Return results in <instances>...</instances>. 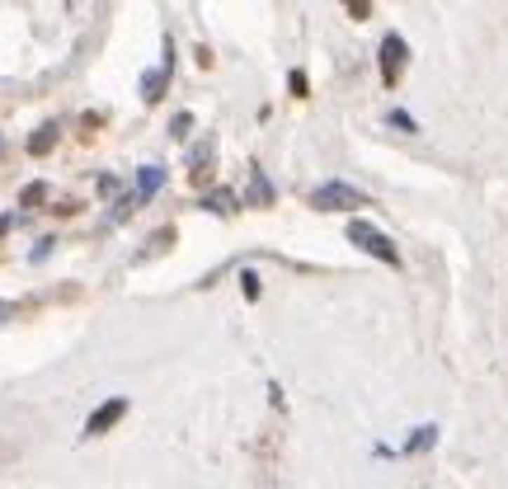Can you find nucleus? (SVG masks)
<instances>
[{
    "mask_svg": "<svg viewBox=\"0 0 508 489\" xmlns=\"http://www.w3.org/2000/svg\"><path fill=\"white\" fill-rule=\"evenodd\" d=\"M245 297L259 301V278H254V273H245Z\"/></svg>",
    "mask_w": 508,
    "mask_h": 489,
    "instance_id": "nucleus-18",
    "label": "nucleus"
},
{
    "mask_svg": "<svg viewBox=\"0 0 508 489\" xmlns=\"http://www.w3.org/2000/svg\"><path fill=\"white\" fill-rule=\"evenodd\" d=\"M287 90H292V99H306V95H311V80H306L302 66H297V71H287Z\"/></svg>",
    "mask_w": 508,
    "mask_h": 489,
    "instance_id": "nucleus-13",
    "label": "nucleus"
},
{
    "mask_svg": "<svg viewBox=\"0 0 508 489\" xmlns=\"http://www.w3.org/2000/svg\"><path fill=\"white\" fill-rule=\"evenodd\" d=\"M99 193H118V179H113V174H99Z\"/></svg>",
    "mask_w": 508,
    "mask_h": 489,
    "instance_id": "nucleus-19",
    "label": "nucleus"
},
{
    "mask_svg": "<svg viewBox=\"0 0 508 489\" xmlns=\"http://www.w3.org/2000/svg\"><path fill=\"white\" fill-rule=\"evenodd\" d=\"M160 189H165V170H160V165H146V170L137 174V198L146 203V198H156Z\"/></svg>",
    "mask_w": 508,
    "mask_h": 489,
    "instance_id": "nucleus-8",
    "label": "nucleus"
},
{
    "mask_svg": "<svg viewBox=\"0 0 508 489\" xmlns=\"http://www.w3.org/2000/svg\"><path fill=\"white\" fill-rule=\"evenodd\" d=\"M349 240L358 245V250H367L372 259H381V264H391V269H400V250L391 245V240L381 236L372 221H363V217H353L349 221Z\"/></svg>",
    "mask_w": 508,
    "mask_h": 489,
    "instance_id": "nucleus-1",
    "label": "nucleus"
},
{
    "mask_svg": "<svg viewBox=\"0 0 508 489\" xmlns=\"http://www.w3.org/2000/svg\"><path fill=\"white\" fill-rule=\"evenodd\" d=\"M170 240H175V226H165V231H156V236H151V250H142V254H137V264H146V259H156V254H165V250H170Z\"/></svg>",
    "mask_w": 508,
    "mask_h": 489,
    "instance_id": "nucleus-10",
    "label": "nucleus"
},
{
    "mask_svg": "<svg viewBox=\"0 0 508 489\" xmlns=\"http://www.w3.org/2000/svg\"><path fill=\"white\" fill-rule=\"evenodd\" d=\"M57 137H62V132H57V123H43V127H38V132L29 137V156H38V160H43V156H52Z\"/></svg>",
    "mask_w": 508,
    "mask_h": 489,
    "instance_id": "nucleus-7",
    "label": "nucleus"
},
{
    "mask_svg": "<svg viewBox=\"0 0 508 489\" xmlns=\"http://www.w3.org/2000/svg\"><path fill=\"white\" fill-rule=\"evenodd\" d=\"M306 203L316 207V212H353V207H372L367 203V193L349 189V184H339V179H334V184H320Z\"/></svg>",
    "mask_w": 508,
    "mask_h": 489,
    "instance_id": "nucleus-2",
    "label": "nucleus"
},
{
    "mask_svg": "<svg viewBox=\"0 0 508 489\" xmlns=\"http://www.w3.org/2000/svg\"><path fill=\"white\" fill-rule=\"evenodd\" d=\"M353 19H372V0H339Z\"/></svg>",
    "mask_w": 508,
    "mask_h": 489,
    "instance_id": "nucleus-14",
    "label": "nucleus"
},
{
    "mask_svg": "<svg viewBox=\"0 0 508 489\" xmlns=\"http://www.w3.org/2000/svg\"><path fill=\"white\" fill-rule=\"evenodd\" d=\"M189 127H193V118H189V113H175V123H170V132H175V137H184Z\"/></svg>",
    "mask_w": 508,
    "mask_h": 489,
    "instance_id": "nucleus-16",
    "label": "nucleus"
},
{
    "mask_svg": "<svg viewBox=\"0 0 508 489\" xmlns=\"http://www.w3.org/2000/svg\"><path fill=\"white\" fill-rule=\"evenodd\" d=\"M433 442H438V428H419V433H414V438L410 442H405V452H429V447H433Z\"/></svg>",
    "mask_w": 508,
    "mask_h": 489,
    "instance_id": "nucleus-11",
    "label": "nucleus"
},
{
    "mask_svg": "<svg viewBox=\"0 0 508 489\" xmlns=\"http://www.w3.org/2000/svg\"><path fill=\"white\" fill-rule=\"evenodd\" d=\"M10 316H15V301H0V325H5Z\"/></svg>",
    "mask_w": 508,
    "mask_h": 489,
    "instance_id": "nucleus-20",
    "label": "nucleus"
},
{
    "mask_svg": "<svg viewBox=\"0 0 508 489\" xmlns=\"http://www.w3.org/2000/svg\"><path fill=\"white\" fill-rule=\"evenodd\" d=\"M0 156H5V137H0Z\"/></svg>",
    "mask_w": 508,
    "mask_h": 489,
    "instance_id": "nucleus-22",
    "label": "nucleus"
},
{
    "mask_svg": "<svg viewBox=\"0 0 508 489\" xmlns=\"http://www.w3.org/2000/svg\"><path fill=\"white\" fill-rule=\"evenodd\" d=\"M43 203H48V184H29V189L19 193V207H29V212L33 207H43Z\"/></svg>",
    "mask_w": 508,
    "mask_h": 489,
    "instance_id": "nucleus-12",
    "label": "nucleus"
},
{
    "mask_svg": "<svg viewBox=\"0 0 508 489\" xmlns=\"http://www.w3.org/2000/svg\"><path fill=\"white\" fill-rule=\"evenodd\" d=\"M207 212H222V217H236V193L231 189H217V193H207Z\"/></svg>",
    "mask_w": 508,
    "mask_h": 489,
    "instance_id": "nucleus-9",
    "label": "nucleus"
},
{
    "mask_svg": "<svg viewBox=\"0 0 508 489\" xmlns=\"http://www.w3.org/2000/svg\"><path fill=\"white\" fill-rule=\"evenodd\" d=\"M170 76H175V48H165V62H160V66L142 71V99H146V104H160V99H165Z\"/></svg>",
    "mask_w": 508,
    "mask_h": 489,
    "instance_id": "nucleus-4",
    "label": "nucleus"
},
{
    "mask_svg": "<svg viewBox=\"0 0 508 489\" xmlns=\"http://www.w3.org/2000/svg\"><path fill=\"white\" fill-rule=\"evenodd\" d=\"M405 62H410V43H405L400 33H386V38H381V85H391V90H396Z\"/></svg>",
    "mask_w": 508,
    "mask_h": 489,
    "instance_id": "nucleus-3",
    "label": "nucleus"
},
{
    "mask_svg": "<svg viewBox=\"0 0 508 489\" xmlns=\"http://www.w3.org/2000/svg\"><path fill=\"white\" fill-rule=\"evenodd\" d=\"M391 127H400V132H419V123H414L410 113H400V109H391V118H386Z\"/></svg>",
    "mask_w": 508,
    "mask_h": 489,
    "instance_id": "nucleus-15",
    "label": "nucleus"
},
{
    "mask_svg": "<svg viewBox=\"0 0 508 489\" xmlns=\"http://www.w3.org/2000/svg\"><path fill=\"white\" fill-rule=\"evenodd\" d=\"M250 207H273V184L259 165L250 170Z\"/></svg>",
    "mask_w": 508,
    "mask_h": 489,
    "instance_id": "nucleus-6",
    "label": "nucleus"
},
{
    "mask_svg": "<svg viewBox=\"0 0 508 489\" xmlns=\"http://www.w3.org/2000/svg\"><path fill=\"white\" fill-rule=\"evenodd\" d=\"M52 212H57V217H76V212H80V203H76V198H66V203H57Z\"/></svg>",
    "mask_w": 508,
    "mask_h": 489,
    "instance_id": "nucleus-17",
    "label": "nucleus"
},
{
    "mask_svg": "<svg viewBox=\"0 0 508 489\" xmlns=\"http://www.w3.org/2000/svg\"><path fill=\"white\" fill-rule=\"evenodd\" d=\"M10 226H15V217H0V236H5V231H10Z\"/></svg>",
    "mask_w": 508,
    "mask_h": 489,
    "instance_id": "nucleus-21",
    "label": "nucleus"
},
{
    "mask_svg": "<svg viewBox=\"0 0 508 489\" xmlns=\"http://www.w3.org/2000/svg\"><path fill=\"white\" fill-rule=\"evenodd\" d=\"M123 414H127V400L123 395H113V400H104L95 414H90V424H85V438H104L109 428L123 424Z\"/></svg>",
    "mask_w": 508,
    "mask_h": 489,
    "instance_id": "nucleus-5",
    "label": "nucleus"
}]
</instances>
